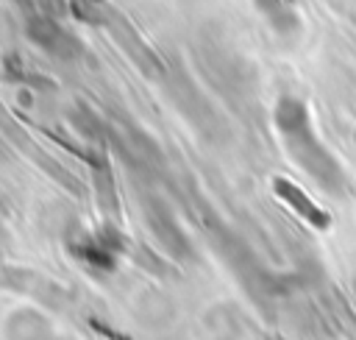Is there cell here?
<instances>
[{"label": "cell", "mask_w": 356, "mask_h": 340, "mask_svg": "<svg viewBox=\"0 0 356 340\" xmlns=\"http://www.w3.org/2000/svg\"><path fill=\"white\" fill-rule=\"evenodd\" d=\"M275 128L281 131L289 156L320 187H325L334 195H342L348 190V178L339 170L337 159L320 145L303 100H298V98H281L278 106H275Z\"/></svg>", "instance_id": "cell-1"}, {"label": "cell", "mask_w": 356, "mask_h": 340, "mask_svg": "<svg viewBox=\"0 0 356 340\" xmlns=\"http://www.w3.org/2000/svg\"><path fill=\"white\" fill-rule=\"evenodd\" d=\"M122 248H125V240L114 226H103L100 231L83 234L81 240L72 242V254L81 262H86L89 268H97V270H114L117 256L122 254Z\"/></svg>", "instance_id": "cell-2"}, {"label": "cell", "mask_w": 356, "mask_h": 340, "mask_svg": "<svg viewBox=\"0 0 356 340\" xmlns=\"http://www.w3.org/2000/svg\"><path fill=\"white\" fill-rule=\"evenodd\" d=\"M28 36L33 45H39L56 59H75L83 50L81 42L70 31H64L53 17H28Z\"/></svg>", "instance_id": "cell-3"}, {"label": "cell", "mask_w": 356, "mask_h": 340, "mask_svg": "<svg viewBox=\"0 0 356 340\" xmlns=\"http://www.w3.org/2000/svg\"><path fill=\"white\" fill-rule=\"evenodd\" d=\"M273 190H275V195H281L298 215H303L312 226H317V229H325V226H328V215L320 212V209H317V206H314V203H312V201H309L292 181H286V178H275V181H273Z\"/></svg>", "instance_id": "cell-4"}, {"label": "cell", "mask_w": 356, "mask_h": 340, "mask_svg": "<svg viewBox=\"0 0 356 340\" xmlns=\"http://www.w3.org/2000/svg\"><path fill=\"white\" fill-rule=\"evenodd\" d=\"M3 75H6L8 81H25V84H33V86H53L47 78H42V75H36V72H28V70L22 67V61H19L14 53L6 56V61H3Z\"/></svg>", "instance_id": "cell-5"}, {"label": "cell", "mask_w": 356, "mask_h": 340, "mask_svg": "<svg viewBox=\"0 0 356 340\" xmlns=\"http://www.w3.org/2000/svg\"><path fill=\"white\" fill-rule=\"evenodd\" d=\"M25 6L31 8L28 17H64L70 8V0H25Z\"/></svg>", "instance_id": "cell-6"}, {"label": "cell", "mask_w": 356, "mask_h": 340, "mask_svg": "<svg viewBox=\"0 0 356 340\" xmlns=\"http://www.w3.org/2000/svg\"><path fill=\"white\" fill-rule=\"evenodd\" d=\"M100 0H70V8L75 11V17L86 20V22H97V14H95V6Z\"/></svg>", "instance_id": "cell-7"}]
</instances>
